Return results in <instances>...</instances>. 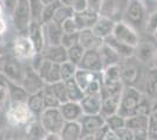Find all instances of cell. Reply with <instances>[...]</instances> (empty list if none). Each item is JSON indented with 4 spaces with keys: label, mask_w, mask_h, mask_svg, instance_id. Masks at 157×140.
Instances as JSON below:
<instances>
[{
    "label": "cell",
    "mask_w": 157,
    "mask_h": 140,
    "mask_svg": "<svg viewBox=\"0 0 157 140\" xmlns=\"http://www.w3.org/2000/svg\"><path fill=\"white\" fill-rule=\"evenodd\" d=\"M147 6L142 0H128L122 20L136 31H143L148 20Z\"/></svg>",
    "instance_id": "cell-1"
},
{
    "label": "cell",
    "mask_w": 157,
    "mask_h": 140,
    "mask_svg": "<svg viewBox=\"0 0 157 140\" xmlns=\"http://www.w3.org/2000/svg\"><path fill=\"white\" fill-rule=\"evenodd\" d=\"M142 97L143 93L136 87H124L121 96L117 113L125 119L137 114V109L142 100Z\"/></svg>",
    "instance_id": "cell-2"
},
{
    "label": "cell",
    "mask_w": 157,
    "mask_h": 140,
    "mask_svg": "<svg viewBox=\"0 0 157 140\" xmlns=\"http://www.w3.org/2000/svg\"><path fill=\"white\" fill-rule=\"evenodd\" d=\"M66 120L59 107H47L40 114V125L46 134H60Z\"/></svg>",
    "instance_id": "cell-3"
},
{
    "label": "cell",
    "mask_w": 157,
    "mask_h": 140,
    "mask_svg": "<svg viewBox=\"0 0 157 140\" xmlns=\"http://www.w3.org/2000/svg\"><path fill=\"white\" fill-rule=\"evenodd\" d=\"M28 66H25L24 62L17 60L13 55H8L1 61L0 73L10 81L21 85Z\"/></svg>",
    "instance_id": "cell-4"
},
{
    "label": "cell",
    "mask_w": 157,
    "mask_h": 140,
    "mask_svg": "<svg viewBox=\"0 0 157 140\" xmlns=\"http://www.w3.org/2000/svg\"><path fill=\"white\" fill-rule=\"evenodd\" d=\"M11 15H12L13 27L18 32V35H27L29 23L32 22L29 1L28 0H18L15 8Z\"/></svg>",
    "instance_id": "cell-5"
},
{
    "label": "cell",
    "mask_w": 157,
    "mask_h": 140,
    "mask_svg": "<svg viewBox=\"0 0 157 140\" xmlns=\"http://www.w3.org/2000/svg\"><path fill=\"white\" fill-rule=\"evenodd\" d=\"M33 113L29 111L26 103H15L11 104L6 111L7 123L12 126H26L31 123Z\"/></svg>",
    "instance_id": "cell-6"
},
{
    "label": "cell",
    "mask_w": 157,
    "mask_h": 140,
    "mask_svg": "<svg viewBox=\"0 0 157 140\" xmlns=\"http://www.w3.org/2000/svg\"><path fill=\"white\" fill-rule=\"evenodd\" d=\"M113 36L120 42L128 45L130 47H134V48L137 47V45L140 43V40H141L137 31L134 29L131 26H129L128 23H125L123 20L117 21L115 23Z\"/></svg>",
    "instance_id": "cell-7"
},
{
    "label": "cell",
    "mask_w": 157,
    "mask_h": 140,
    "mask_svg": "<svg viewBox=\"0 0 157 140\" xmlns=\"http://www.w3.org/2000/svg\"><path fill=\"white\" fill-rule=\"evenodd\" d=\"M36 50L33 46L32 41L27 35H18L13 42V56L21 62L32 61L36 55Z\"/></svg>",
    "instance_id": "cell-8"
},
{
    "label": "cell",
    "mask_w": 157,
    "mask_h": 140,
    "mask_svg": "<svg viewBox=\"0 0 157 140\" xmlns=\"http://www.w3.org/2000/svg\"><path fill=\"white\" fill-rule=\"evenodd\" d=\"M128 4V0H102L100 15L109 18L115 22L121 21Z\"/></svg>",
    "instance_id": "cell-9"
},
{
    "label": "cell",
    "mask_w": 157,
    "mask_h": 140,
    "mask_svg": "<svg viewBox=\"0 0 157 140\" xmlns=\"http://www.w3.org/2000/svg\"><path fill=\"white\" fill-rule=\"evenodd\" d=\"M157 50V42L154 40H140V43L135 48V55L134 57L142 64H149L154 63L155 55Z\"/></svg>",
    "instance_id": "cell-10"
},
{
    "label": "cell",
    "mask_w": 157,
    "mask_h": 140,
    "mask_svg": "<svg viewBox=\"0 0 157 140\" xmlns=\"http://www.w3.org/2000/svg\"><path fill=\"white\" fill-rule=\"evenodd\" d=\"M45 85H46V83L41 78V76L38 74V71L33 70L31 66H28L24 81L21 83V87L24 88V90L27 92V95L29 96V95H34V93L42 91Z\"/></svg>",
    "instance_id": "cell-11"
},
{
    "label": "cell",
    "mask_w": 157,
    "mask_h": 140,
    "mask_svg": "<svg viewBox=\"0 0 157 140\" xmlns=\"http://www.w3.org/2000/svg\"><path fill=\"white\" fill-rule=\"evenodd\" d=\"M80 125L82 137L93 135L105 125V118L102 114H83L80 119Z\"/></svg>",
    "instance_id": "cell-12"
},
{
    "label": "cell",
    "mask_w": 157,
    "mask_h": 140,
    "mask_svg": "<svg viewBox=\"0 0 157 140\" xmlns=\"http://www.w3.org/2000/svg\"><path fill=\"white\" fill-rule=\"evenodd\" d=\"M78 69L94 71V73H102L103 71V64L101 61L100 53L96 49H88L86 50L82 60L78 63Z\"/></svg>",
    "instance_id": "cell-13"
},
{
    "label": "cell",
    "mask_w": 157,
    "mask_h": 140,
    "mask_svg": "<svg viewBox=\"0 0 157 140\" xmlns=\"http://www.w3.org/2000/svg\"><path fill=\"white\" fill-rule=\"evenodd\" d=\"M27 36L32 41L33 46L35 48L36 53H42L46 48V38H45V31H44V25L38 21H32L29 23L28 31H27Z\"/></svg>",
    "instance_id": "cell-14"
},
{
    "label": "cell",
    "mask_w": 157,
    "mask_h": 140,
    "mask_svg": "<svg viewBox=\"0 0 157 140\" xmlns=\"http://www.w3.org/2000/svg\"><path fill=\"white\" fill-rule=\"evenodd\" d=\"M121 68V78L124 84V87H135L140 78V69L135 63L129 62V59H127L125 63H120Z\"/></svg>",
    "instance_id": "cell-15"
},
{
    "label": "cell",
    "mask_w": 157,
    "mask_h": 140,
    "mask_svg": "<svg viewBox=\"0 0 157 140\" xmlns=\"http://www.w3.org/2000/svg\"><path fill=\"white\" fill-rule=\"evenodd\" d=\"M44 31H45V38H46V47L61 45L62 35H63L61 25L56 23L55 21H51L44 25Z\"/></svg>",
    "instance_id": "cell-16"
},
{
    "label": "cell",
    "mask_w": 157,
    "mask_h": 140,
    "mask_svg": "<svg viewBox=\"0 0 157 140\" xmlns=\"http://www.w3.org/2000/svg\"><path fill=\"white\" fill-rule=\"evenodd\" d=\"M115 21L100 15L98 21L95 22V25L93 26L92 32L95 34V36H98V39L105 40L107 38H109L110 35H113L114 28H115Z\"/></svg>",
    "instance_id": "cell-17"
},
{
    "label": "cell",
    "mask_w": 157,
    "mask_h": 140,
    "mask_svg": "<svg viewBox=\"0 0 157 140\" xmlns=\"http://www.w3.org/2000/svg\"><path fill=\"white\" fill-rule=\"evenodd\" d=\"M100 14L98 12H94L92 9H86L83 12H80V13H74V20L76 22L78 28V32L80 31H83V29H92L93 26L95 25V22L98 21Z\"/></svg>",
    "instance_id": "cell-18"
},
{
    "label": "cell",
    "mask_w": 157,
    "mask_h": 140,
    "mask_svg": "<svg viewBox=\"0 0 157 140\" xmlns=\"http://www.w3.org/2000/svg\"><path fill=\"white\" fill-rule=\"evenodd\" d=\"M103 42H105V45H107L109 48H111L121 59L127 60V59L134 57V55H135V48H134V47H130V46H128V45H124V43L120 42V41L116 40L113 35H110L109 38L105 39Z\"/></svg>",
    "instance_id": "cell-19"
},
{
    "label": "cell",
    "mask_w": 157,
    "mask_h": 140,
    "mask_svg": "<svg viewBox=\"0 0 157 140\" xmlns=\"http://www.w3.org/2000/svg\"><path fill=\"white\" fill-rule=\"evenodd\" d=\"M59 109L66 121H80L83 116L82 107L80 103L76 102H67L65 104H61Z\"/></svg>",
    "instance_id": "cell-20"
},
{
    "label": "cell",
    "mask_w": 157,
    "mask_h": 140,
    "mask_svg": "<svg viewBox=\"0 0 157 140\" xmlns=\"http://www.w3.org/2000/svg\"><path fill=\"white\" fill-rule=\"evenodd\" d=\"M80 105L82 107L83 114H100L101 113V105H102L101 93L85 96L83 99L80 102Z\"/></svg>",
    "instance_id": "cell-21"
},
{
    "label": "cell",
    "mask_w": 157,
    "mask_h": 140,
    "mask_svg": "<svg viewBox=\"0 0 157 140\" xmlns=\"http://www.w3.org/2000/svg\"><path fill=\"white\" fill-rule=\"evenodd\" d=\"M78 45H81L86 50H88V49L98 50L100 47L103 45V40L95 36L92 29H83V31L78 32Z\"/></svg>",
    "instance_id": "cell-22"
},
{
    "label": "cell",
    "mask_w": 157,
    "mask_h": 140,
    "mask_svg": "<svg viewBox=\"0 0 157 140\" xmlns=\"http://www.w3.org/2000/svg\"><path fill=\"white\" fill-rule=\"evenodd\" d=\"M42 55L46 60L51 61L56 64H62L68 61L67 57V49L63 46H52L46 47L45 50L42 52Z\"/></svg>",
    "instance_id": "cell-23"
},
{
    "label": "cell",
    "mask_w": 157,
    "mask_h": 140,
    "mask_svg": "<svg viewBox=\"0 0 157 140\" xmlns=\"http://www.w3.org/2000/svg\"><path fill=\"white\" fill-rule=\"evenodd\" d=\"M101 73H94V71H88V70H82L78 69L76 70V74L74 76V80L76 81L78 85L82 90V92L85 93V90L93 82L98 80H101Z\"/></svg>",
    "instance_id": "cell-24"
},
{
    "label": "cell",
    "mask_w": 157,
    "mask_h": 140,
    "mask_svg": "<svg viewBox=\"0 0 157 140\" xmlns=\"http://www.w3.org/2000/svg\"><path fill=\"white\" fill-rule=\"evenodd\" d=\"M144 92L152 100L157 99V68L151 67L144 76Z\"/></svg>",
    "instance_id": "cell-25"
},
{
    "label": "cell",
    "mask_w": 157,
    "mask_h": 140,
    "mask_svg": "<svg viewBox=\"0 0 157 140\" xmlns=\"http://www.w3.org/2000/svg\"><path fill=\"white\" fill-rule=\"evenodd\" d=\"M121 96H101L102 98V105H101V113L105 118L117 113L120 102H121Z\"/></svg>",
    "instance_id": "cell-26"
},
{
    "label": "cell",
    "mask_w": 157,
    "mask_h": 140,
    "mask_svg": "<svg viewBox=\"0 0 157 140\" xmlns=\"http://www.w3.org/2000/svg\"><path fill=\"white\" fill-rule=\"evenodd\" d=\"M59 137L61 140H81L82 130L80 121H66Z\"/></svg>",
    "instance_id": "cell-27"
},
{
    "label": "cell",
    "mask_w": 157,
    "mask_h": 140,
    "mask_svg": "<svg viewBox=\"0 0 157 140\" xmlns=\"http://www.w3.org/2000/svg\"><path fill=\"white\" fill-rule=\"evenodd\" d=\"M98 53H100V56H101V61H102V64H103V69L108 67H111V66H116V64H120L121 63V57L118 56L117 54L115 53L111 48L105 45L100 47L98 49Z\"/></svg>",
    "instance_id": "cell-28"
},
{
    "label": "cell",
    "mask_w": 157,
    "mask_h": 140,
    "mask_svg": "<svg viewBox=\"0 0 157 140\" xmlns=\"http://www.w3.org/2000/svg\"><path fill=\"white\" fill-rule=\"evenodd\" d=\"M125 127L132 132L149 130V117L142 114H135L130 118L125 119Z\"/></svg>",
    "instance_id": "cell-29"
},
{
    "label": "cell",
    "mask_w": 157,
    "mask_h": 140,
    "mask_svg": "<svg viewBox=\"0 0 157 140\" xmlns=\"http://www.w3.org/2000/svg\"><path fill=\"white\" fill-rule=\"evenodd\" d=\"M26 104L29 111L33 113V116H38L40 117V114L44 112L45 107V102H44V97H42V91H40L38 93L34 95H29L28 98L26 100Z\"/></svg>",
    "instance_id": "cell-30"
},
{
    "label": "cell",
    "mask_w": 157,
    "mask_h": 140,
    "mask_svg": "<svg viewBox=\"0 0 157 140\" xmlns=\"http://www.w3.org/2000/svg\"><path fill=\"white\" fill-rule=\"evenodd\" d=\"M101 76H102V85L103 84H116V83H121L122 78H121V68H120V64L111 66V67L103 69V71L101 73Z\"/></svg>",
    "instance_id": "cell-31"
},
{
    "label": "cell",
    "mask_w": 157,
    "mask_h": 140,
    "mask_svg": "<svg viewBox=\"0 0 157 140\" xmlns=\"http://www.w3.org/2000/svg\"><path fill=\"white\" fill-rule=\"evenodd\" d=\"M66 87H67V91H68V98L69 102H76L80 103L81 100L83 99L85 97V93L82 92V90L80 89V87L78 85L76 81L74 78L66 81Z\"/></svg>",
    "instance_id": "cell-32"
},
{
    "label": "cell",
    "mask_w": 157,
    "mask_h": 140,
    "mask_svg": "<svg viewBox=\"0 0 157 140\" xmlns=\"http://www.w3.org/2000/svg\"><path fill=\"white\" fill-rule=\"evenodd\" d=\"M53 90V93L55 96V98L58 99V102L61 104H65L67 102H69V98H68V91H67V87H66V83L63 81H60L58 83H54V84H51Z\"/></svg>",
    "instance_id": "cell-33"
},
{
    "label": "cell",
    "mask_w": 157,
    "mask_h": 140,
    "mask_svg": "<svg viewBox=\"0 0 157 140\" xmlns=\"http://www.w3.org/2000/svg\"><path fill=\"white\" fill-rule=\"evenodd\" d=\"M105 125L108 126L110 131L117 132V131L125 127V118L121 117L118 113H115L105 118Z\"/></svg>",
    "instance_id": "cell-34"
},
{
    "label": "cell",
    "mask_w": 157,
    "mask_h": 140,
    "mask_svg": "<svg viewBox=\"0 0 157 140\" xmlns=\"http://www.w3.org/2000/svg\"><path fill=\"white\" fill-rule=\"evenodd\" d=\"M86 49L81 45H75L73 46L72 48L67 49V57H68V61L72 62L73 64H75L76 67L78 66V63L82 60V56L85 54Z\"/></svg>",
    "instance_id": "cell-35"
},
{
    "label": "cell",
    "mask_w": 157,
    "mask_h": 140,
    "mask_svg": "<svg viewBox=\"0 0 157 140\" xmlns=\"http://www.w3.org/2000/svg\"><path fill=\"white\" fill-rule=\"evenodd\" d=\"M28 1H29V9H31L32 21L41 22V18H42L45 5L42 4L41 0H28Z\"/></svg>",
    "instance_id": "cell-36"
},
{
    "label": "cell",
    "mask_w": 157,
    "mask_h": 140,
    "mask_svg": "<svg viewBox=\"0 0 157 140\" xmlns=\"http://www.w3.org/2000/svg\"><path fill=\"white\" fill-rule=\"evenodd\" d=\"M42 97H44V102H45V107H59L60 103L58 99L55 98L54 93H53L52 87L51 84H46L45 88L42 89Z\"/></svg>",
    "instance_id": "cell-37"
},
{
    "label": "cell",
    "mask_w": 157,
    "mask_h": 140,
    "mask_svg": "<svg viewBox=\"0 0 157 140\" xmlns=\"http://www.w3.org/2000/svg\"><path fill=\"white\" fill-rule=\"evenodd\" d=\"M73 16H74V11H73L72 7L61 5V6L56 9L55 14H54L53 21H55L56 23L61 25L63 21H66L67 19H69V18H73Z\"/></svg>",
    "instance_id": "cell-38"
},
{
    "label": "cell",
    "mask_w": 157,
    "mask_h": 140,
    "mask_svg": "<svg viewBox=\"0 0 157 140\" xmlns=\"http://www.w3.org/2000/svg\"><path fill=\"white\" fill-rule=\"evenodd\" d=\"M60 6H61V4H60L59 0H55V1H53L52 4H49V5L45 6V8H44V13H42V18H41V23L45 25V23H47V22L53 21L54 14H55L56 9H58Z\"/></svg>",
    "instance_id": "cell-39"
},
{
    "label": "cell",
    "mask_w": 157,
    "mask_h": 140,
    "mask_svg": "<svg viewBox=\"0 0 157 140\" xmlns=\"http://www.w3.org/2000/svg\"><path fill=\"white\" fill-rule=\"evenodd\" d=\"M44 81L46 84H54L58 83L61 80V70H60V64L53 63L51 69L48 70V73L46 74V76L44 77Z\"/></svg>",
    "instance_id": "cell-40"
},
{
    "label": "cell",
    "mask_w": 157,
    "mask_h": 140,
    "mask_svg": "<svg viewBox=\"0 0 157 140\" xmlns=\"http://www.w3.org/2000/svg\"><path fill=\"white\" fill-rule=\"evenodd\" d=\"M60 70H61V80L66 82V81L71 80V78H74L76 70H78V67L75 64H73L72 62L67 61L65 63L60 64Z\"/></svg>",
    "instance_id": "cell-41"
},
{
    "label": "cell",
    "mask_w": 157,
    "mask_h": 140,
    "mask_svg": "<svg viewBox=\"0 0 157 140\" xmlns=\"http://www.w3.org/2000/svg\"><path fill=\"white\" fill-rule=\"evenodd\" d=\"M11 98H10V92L7 87L0 82V112H5L10 109L11 106Z\"/></svg>",
    "instance_id": "cell-42"
},
{
    "label": "cell",
    "mask_w": 157,
    "mask_h": 140,
    "mask_svg": "<svg viewBox=\"0 0 157 140\" xmlns=\"http://www.w3.org/2000/svg\"><path fill=\"white\" fill-rule=\"evenodd\" d=\"M157 31V9L149 14L148 20L144 27V33L147 36H152Z\"/></svg>",
    "instance_id": "cell-43"
},
{
    "label": "cell",
    "mask_w": 157,
    "mask_h": 140,
    "mask_svg": "<svg viewBox=\"0 0 157 140\" xmlns=\"http://www.w3.org/2000/svg\"><path fill=\"white\" fill-rule=\"evenodd\" d=\"M149 133H157V99L152 102L151 112L149 114Z\"/></svg>",
    "instance_id": "cell-44"
},
{
    "label": "cell",
    "mask_w": 157,
    "mask_h": 140,
    "mask_svg": "<svg viewBox=\"0 0 157 140\" xmlns=\"http://www.w3.org/2000/svg\"><path fill=\"white\" fill-rule=\"evenodd\" d=\"M78 43V33L75 34H63L62 40H61V46H63L66 49H69L73 46Z\"/></svg>",
    "instance_id": "cell-45"
},
{
    "label": "cell",
    "mask_w": 157,
    "mask_h": 140,
    "mask_svg": "<svg viewBox=\"0 0 157 140\" xmlns=\"http://www.w3.org/2000/svg\"><path fill=\"white\" fill-rule=\"evenodd\" d=\"M61 27H62V31H63V34H75L78 33V28L76 22L74 20V18H69L66 21H63L61 23Z\"/></svg>",
    "instance_id": "cell-46"
},
{
    "label": "cell",
    "mask_w": 157,
    "mask_h": 140,
    "mask_svg": "<svg viewBox=\"0 0 157 140\" xmlns=\"http://www.w3.org/2000/svg\"><path fill=\"white\" fill-rule=\"evenodd\" d=\"M72 8L74 13L83 12L86 9H88V2H87V0H74Z\"/></svg>",
    "instance_id": "cell-47"
},
{
    "label": "cell",
    "mask_w": 157,
    "mask_h": 140,
    "mask_svg": "<svg viewBox=\"0 0 157 140\" xmlns=\"http://www.w3.org/2000/svg\"><path fill=\"white\" fill-rule=\"evenodd\" d=\"M115 133L117 134L120 140H134V132L130 131V130H128L127 127L120 130V131L115 132Z\"/></svg>",
    "instance_id": "cell-48"
},
{
    "label": "cell",
    "mask_w": 157,
    "mask_h": 140,
    "mask_svg": "<svg viewBox=\"0 0 157 140\" xmlns=\"http://www.w3.org/2000/svg\"><path fill=\"white\" fill-rule=\"evenodd\" d=\"M2 2V6H4V9L7 11L10 14H12V12L15 8V5L18 2V0H1Z\"/></svg>",
    "instance_id": "cell-49"
},
{
    "label": "cell",
    "mask_w": 157,
    "mask_h": 140,
    "mask_svg": "<svg viewBox=\"0 0 157 140\" xmlns=\"http://www.w3.org/2000/svg\"><path fill=\"white\" fill-rule=\"evenodd\" d=\"M134 140H150L149 130H142L134 132Z\"/></svg>",
    "instance_id": "cell-50"
},
{
    "label": "cell",
    "mask_w": 157,
    "mask_h": 140,
    "mask_svg": "<svg viewBox=\"0 0 157 140\" xmlns=\"http://www.w3.org/2000/svg\"><path fill=\"white\" fill-rule=\"evenodd\" d=\"M87 2H88V8L89 9L100 13L101 5H102V0H87Z\"/></svg>",
    "instance_id": "cell-51"
},
{
    "label": "cell",
    "mask_w": 157,
    "mask_h": 140,
    "mask_svg": "<svg viewBox=\"0 0 157 140\" xmlns=\"http://www.w3.org/2000/svg\"><path fill=\"white\" fill-rule=\"evenodd\" d=\"M7 32V23L4 18H0V38L4 36Z\"/></svg>",
    "instance_id": "cell-52"
},
{
    "label": "cell",
    "mask_w": 157,
    "mask_h": 140,
    "mask_svg": "<svg viewBox=\"0 0 157 140\" xmlns=\"http://www.w3.org/2000/svg\"><path fill=\"white\" fill-rule=\"evenodd\" d=\"M103 140H120V139H118L117 134L109 130V132L105 134V137L103 138Z\"/></svg>",
    "instance_id": "cell-53"
},
{
    "label": "cell",
    "mask_w": 157,
    "mask_h": 140,
    "mask_svg": "<svg viewBox=\"0 0 157 140\" xmlns=\"http://www.w3.org/2000/svg\"><path fill=\"white\" fill-rule=\"evenodd\" d=\"M42 140H61L59 134H46Z\"/></svg>",
    "instance_id": "cell-54"
},
{
    "label": "cell",
    "mask_w": 157,
    "mask_h": 140,
    "mask_svg": "<svg viewBox=\"0 0 157 140\" xmlns=\"http://www.w3.org/2000/svg\"><path fill=\"white\" fill-rule=\"evenodd\" d=\"M60 4L63 5V6H68V7H72L73 4H74V0H59Z\"/></svg>",
    "instance_id": "cell-55"
},
{
    "label": "cell",
    "mask_w": 157,
    "mask_h": 140,
    "mask_svg": "<svg viewBox=\"0 0 157 140\" xmlns=\"http://www.w3.org/2000/svg\"><path fill=\"white\" fill-rule=\"evenodd\" d=\"M81 140H96V138H95V135L93 134V135H86V137H82Z\"/></svg>",
    "instance_id": "cell-56"
},
{
    "label": "cell",
    "mask_w": 157,
    "mask_h": 140,
    "mask_svg": "<svg viewBox=\"0 0 157 140\" xmlns=\"http://www.w3.org/2000/svg\"><path fill=\"white\" fill-rule=\"evenodd\" d=\"M4 6H2V2H1V0H0V18H2V14H4Z\"/></svg>",
    "instance_id": "cell-57"
},
{
    "label": "cell",
    "mask_w": 157,
    "mask_h": 140,
    "mask_svg": "<svg viewBox=\"0 0 157 140\" xmlns=\"http://www.w3.org/2000/svg\"><path fill=\"white\" fill-rule=\"evenodd\" d=\"M42 1V4L45 5V6H47V5H49V4H52L53 1H55V0H41Z\"/></svg>",
    "instance_id": "cell-58"
},
{
    "label": "cell",
    "mask_w": 157,
    "mask_h": 140,
    "mask_svg": "<svg viewBox=\"0 0 157 140\" xmlns=\"http://www.w3.org/2000/svg\"><path fill=\"white\" fill-rule=\"evenodd\" d=\"M152 67L157 68V50H156V55H155V60H154V63H152Z\"/></svg>",
    "instance_id": "cell-59"
},
{
    "label": "cell",
    "mask_w": 157,
    "mask_h": 140,
    "mask_svg": "<svg viewBox=\"0 0 157 140\" xmlns=\"http://www.w3.org/2000/svg\"><path fill=\"white\" fill-rule=\"evenodd\" d=\"M152 38H154V40H155V41H156V42H157V31H156V32H155V34L152 35Z\"/></svg>",
    "instance_id": "cell-60"
}]
</instances>
